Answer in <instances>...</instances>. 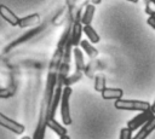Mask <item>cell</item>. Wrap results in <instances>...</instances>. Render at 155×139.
I'll use <instances>...</instances> for the list:
<instances>
[{
  "label": "cell",
  "instance_id": "obj_1",
  "mask_svg": "<svg viewBox=\"0 0 155 139\" xmlns=\"http://www.w3.org/2000/svg\"><path fill=\"white\" fill-rule=\"evenodd\" d=\"M71 93H73V89H71L70 86H63L62 94H61V100H59V105H61L62 122L65 126H69L73 122L71 115H70V95H71Z\"/></svg>",
  "mask_w": 155,
  "mask_h": 139
},
{
  "label": "cell",
  "instance_id": "obj_2",
  "mask_svg": "<svg viewBox=\"0 0 155 139\" xmlns=\"http://www.w3.org/2000/svg\"><path fill=\"white\" fill-rule=\"evenodd\" d=\"M115 109L125 110V111H144L150 109V103L145 100H136V99H116L114 103Z\"/></svg>",
  "mask_w": 155,
  "mask_h": 139
},
{
  "label": "cell",
  "instance_id": "obj_3",
  "mask_svg": "<svg viewBox=\"0 0 155 139\" xmlns=\"http://www.w3.org/2000/svg\"><path fill=\"white\" fill-rule=\"evenodd\" d=\"M44 28H45V25H39V27H36V28H31L30 30H28L27 33H24L23 35H21V36H18V37H16L12 42H10V44L4 48V52H5V53H7L8 51L13 50L16 46H18V45H21V44H23V42H25V41H28V40L33 39V37H35L38 34H40V33L42 31V29H44Z\"/></svg>",
  "mask_w": 155,
  "mask_h": 139
},
{
  "label": "cell",
  "instance_id": "obj_4",
  "mask_svg": "<svg viewBox=\"0 0 155 139\" xmlns=\"http://www.w3.org/2000/svg\"><path fill=\"white\" fill-rule=\"evenodd\" d=\"M154 116V114H153V111L150 110V109H148V110H144V111H140L138 115H136L133 118H131L128 122H127V128L131 131V132H134V131H137L138 128H140L149 118H151Z\"/></svg>",
  "mask_w": 155,
  "mask_h": 139
},
{
  "label": "cell",
  "instance_id": "obj_5",
  "mask_svg": "<svg viewBox=\"0 0 155 139\" xmlns=\"http://www.w3.org/2000/svg\"><path fill=\"white\" fill-rule=\"evenodd\" d=\"M0 126L6 128V129H8V131H11V132H13L15 134H23L24 131H25V127L22 123L7 117L2 112H0Z\"/></svg>",
  "mask_w": 155,
  "mask_h": 139
},
{
  "label": "cell",
  "instance_id": "obj_6",
  "mask_svg": "<svg viewBox=\"0 0 155 139\" xmlns=\"http://www.w3.org/2000/svg\"><path fill=\"white\" fill-rule=\"evenodd\" d=\"M155 131V115L151 117V118H149L140 128H139V131L137 132V134H134L133 137H132V139H147V137L151 133V132H154Z\"/></svg>",
  "mask_w": 155,
  "mask_h": 139
},
{
  "label": "cell",
  "instance_id": "obj_7",
  "mask_svg": "<svg viewBox=\"0 0 155 139\" xmlns=\"http://www.w3.org/2000/svg\"><path fill=\"white\" fill-rule=\"evenodd\" d=\"M0 16H1V18L4 19V21H6L10 25H12V27H16L17 24H18V19H19V17L10 8V7H7L6 5H4V4H0Z\"/></svg>",
  "mask_w": 155,
  "mask_h": 139
},
{
  "label": "cell",
  "instance_id": "obj_8",
  "mask_svg": "<svg viewBox=\"0 0 155 139\" xmlns=\"http://www.w3.org/2000/svg\"><path fill=\"white\" fill-rule=\"evenodd\" d=\"M40 23V15L39 13H31L24 17H19L17 27L19 28H29V27H35Z\"/></svg>",
  "mask_w": 155,
  "mask_h": 139
},
{
  "label": "cell",
  "instance_id": "obj_9",
  "mask_svg": "<svg viewBox=\"0 0 155 139\" xmlns=\"http://www.w3.org/2000/svg\"><path fill=\"white\" fill-rule=\"evenodd\" d=\"M84 7H85V8H84L82 12H81L80 22H81L82 25L91 24L92 21H93L94 12H96V5H93V4H86Z\"/></svg>",
  "mask_w": 155,
  "mask_h": 139
},
{
  "label": "cell",
  "instance_id": "obj_10",
  "mask_svg": "<svg viewBox=\"0 0 155 139\" xmlns=\"http://www.w3.org/2000/svg\"><path fill=\"white\" fill-rule=\"evenodd\" d=\"M102 98L105 100H116L122 98L124 95V91L121 88H114V87H105L102 92Z\"/></svg>",
  "mask_w": 155,
  "mask_h": 139
},
{
  "label": "cell",
  "instance_id": "obj_11",
  "mask_svg": "<svg viewBox=\"0 0 155 139\" xmlns=\"http://www.w3.org/2000/svg\"><path fill=\"white\" fill-rule=\"evenodd\" d=\"M62 88L63 87H54V92L51 99V104H50V110H48V118L54 117L57 108L59 105V100H61V94H62Z\"/></svg>",
  "mask_w": 155,
  "mask_h": 139
},
{
  "label": "cell",
  "instance_id": "obj_12",
  "mask_svg": "<svg viewBox=\"0 0 155 139\" xmlns=\"http://www.w3.org/2000/svg\"><path fill=\"white\" fill-rule=\"evenodd\" d=\"M73 56H74V60H75V70L78 71H84L85 69V59H84V53L79 47H73Z\"/></svg>",
  "mask_w": 155,
  "mask_h": 139
},
{
  "label": "cell",
  "instance_id": "obj_13",
  "mask_svg": "<svg viewBox=\"0 0 155 139\" xmlns=\"http://www.w3.org/2000/svg\"><path fill=\"white\" fill-rule=\"evenodd\" d=\"M46 126H47L50 129H52V131H53L58 137H61V135H63V134H67V133H68V131H67L65 126H63V124H61L58 121H56V118H54V117L48 118V120H47V122H46Z\"/></svg>",
  "mask_w": 155,
  "mask_h": 139
},
{
  "label": "cell",
  "instance_id": "obj_14",
  "mask_svg": "<svg viewBox=\"0 0 155 139\" xmlns=\"http://www.w3.org/2000/svg\"><path fill=\"white\" fill-rule=\"evenodd\" d=\"M82 33L88 37V41H90L91 44H98V42L101 41L99 34L94 30V28H93L91 24L82 25Z\"/></svg>",
  "mask_w": 155,
  "mask_h": 139
},
{
  "label": "cell",
  "instance_id": "obj_15",
  "mask_svg": "<svg viewBox=\"0 0 155 139\" xmlns=\"http://www.w3.org/2000/svg\"><path fill=\"white\" fill-rule=\"evenodd\" d=\"M79 45H80V47L82 48V51H84L91 59L98 57V50H97L88 40H81Z\"/></svg>",
  "mask_w": 155,
  "mask_h": 139
},
{
  "label": "cell",
  "instance_id": "obj_16",
  "mask_svg": "<svg viewBox=\"0 0 155 139\" xmlns=\"http://www.w3.org/2000/svg\"><path fill=\"white\" fill-rule=\"evenodd\" d=\"M99 62L98 60H96V58H93V59H91V62L88 63V64H86L85 65V69H84V74L86 75V76H88V77H93L96 74H97V71H98V69H99Z\"/></svg>",
  "mask_w": 155,
  "mask_h": 139
},
{
  "label": "cell",
  "instance_id": "obj_17",
  "mask_svg": "<svg viewBox=\"0 0 155 139\" xmlns=\"http://www.w3.org/2000/svg\"><path fill=\"white\" fill-rule=\"evenodd\" d=\"M94 89L97 92H102L105 87H107V81H105V76L103 74H96L94 76Z\"/></svg>",
  "mask_w": 155,
  "mask_h": 139
},
{
  "label": "cell",
  "instance_id": "obj_18",
  "mask_svg": "<svg viewBox=\"0 0 155 139\" xmlns=\"http://www.w3.org/2000/svg\"><path fill=\"white\" fill-rule=\"evenodd\" d=\"M82 75H84V71H78V70H75L74 74L68 75V76L65 77L63 86H71L73 83H75V82H78L79 80H81V79H82Z\"/></svg>",
  "mask_w": 155,
  "mask_h": 139
},
{
  "label": "cell",
  "instance_id": "obj_19",
  "mask_svg": "<svg viewBox=\"0 0 155 139\" xmlns=\"http://www.w3.org/2000/svg\"><path fill=\"white\" fill-rule=\"evenodd\" d=\"M119 139H132V132L125 127V128H121L120 131V135H119Z\"/></svg>",
  "mask_w": 155,
  "mask_h": 139
},
{
  "label": "cell",
  "instance_id": "obj_20",
  "mask_svg": "<svg viewBox=\"0 0 155 139\" xmlns=\"http://www.w3.org/2000/svg\"><path fill=\"white\" fill-rule=\"evenodd\" d=\"M13 95V89L11 88H0V99H6Z\"/></svg>",
  "mask_w": 155,
  "mask_h": 139
},
{
  "label": "cell",
  "instance_id": "obj_21",
  "mask_svg": "<svg viewBox=\"0 0 155 139\" xmlns=\"http://www.w3.org/2000/svg\"><path fill=\"white\" fill-rule=\"evenodd\" d=\"M147 23L155 30V15H153V16H149L148 18H147Z\"/></svg>",
  "mask_w": 155,
  "mask_h": 139
},
{
  "label": "cell",
  "instance_id": "obj_22",
  "mask_svg": "<svg viewBox=\"0 0 155 139\" xmlns=\"http://www.w3.org/2000/svg\"><path fill=\"white\" fill-rule=\"evenodd\" d=\"M91 1V4H93V5H99L101 2H102V0H90Z\"/></svg>",
  "mask_w": 155,
  "mask_h": 139
},
{
  "label": "cell",
  "instance_id": "obj_23",
  "mask_svg": "<svg viewBox=\"0 0 155 139\" xmlns=\"http://www.w3.org/2000/svg\"><path fill=\"white\" fill-rule=\"evenodd\" d=\"M150 110L153 111V114L155 115V100H154V103L153 104H150Z\"/></svg>",
  "mask_w": 155,
  "mask_h": 139
},
{
  "label": "cell",
  "instance_id": "obj_24",
  "mask_svg": "<svg viewBox=\"0 0 155 139\" xmlns=\"http://www.w3.org/2000/svg\"><path fill=\"white\" fill-rule=\"evenodd\" d=\"M59 139H70V137H69V135H68V133H67V134L61 135V137H59Z\"/></svg>",
  "mask_w": 155,
  "mask_h": 139
},
{
  "label": "cell",
  "instance_id": "obj_25",
  "mask_svg": "<svg viewBox=\"0 0 155 139\" xmlns=\"http://www.w3.org/2000/svg\"><path fill=\"white\" fill-rule=\"evenodd\" d=\"M126 1H128V2H132V4H137L139 0H126Z\"/></svg>",
  "mask_w": 155,
  "mask_h": 139
},
{
  "label": "cell",
  "instance_id": "obj_26",
  "mask_svg": "<svg viewBox=\"0 0 155 139\" xmlns=\"http://www.w3.org/2000/svg\"><path fill=\"white\" fill-rule=\"evenodd\" d=\"M22 139H31V138L28 137V135H24V137H22Z\"/></svg>",
  "mask_w": 155,
  "mask_h": 139
},
{
  "label": "cell",
  "instance_id": "obj_27",
  "mask_svg": "<svg viewBox=\"0 0 155 139\" xmlns=\"http://www.w3.org/2000/svg\"><path fill=\"white\" fill-rule=\"evenodd\" d=\"M149 1H150V2H151L154 6H155V0H149Z\"/></svg>",
  "mask_w": 155,
  "mask_h": 139
},
{
  "label": "cell",
  "instance_id": "obj_28",
  "mask_svg": "<svg viewBox=\"0 0 155 139\" xmlns=\"http://www.w3.org/2000/svg\"><path fill=\"white\" fill-rule=\"evenodd\" d=\"M145 1H148V0H144V2H145Z\"/></svg>",
  "mask_w": 155,
  "mask_h": 139
}]
</instances>
